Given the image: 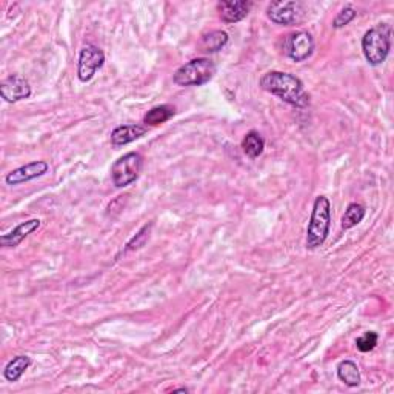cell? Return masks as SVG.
Wrapping results in <instances>:
<instances>
[{"label":"cell","instance_id":"cell-1","mask_svg":"<svg viewBox=\"0 0 394 394\" xmlns=\"http://www.w3.org/2000/svg\"><path fill=\"white\" fill-rule=\"evenodd\" d=\"M259 85L264 91L296 108H306L310 105V94L305 91L302 81L290 73L270 71L262 76Z\"/></svg>","mask_w":394,"mask_h":394},{"label":"cell","instance_id":"cell-22","mask_svg":"<svg viewBox=\"0 0 394 394\" xmlns=\"http://www.w3.org/2000/svg\"><path fill=\"white\" fill-rule=\"evenodd\" d=\"M357 11L354 10L353 6H345L344 10H340V13L335 17V21H332V26L335 28H344L349 22H353L356 19Z\"/></svg>","mask_w":394,"mask_h":394},{"label":"cell","instance_id":"cell-6","mask_svg":"<svg viewBox=\"0 0 394 394\" xmlns=\"http://www.w3.org/2000/svg\"><path fill=\"white\" fill-rule=\"evenodd\" d=\"M305 8L303 4L294 2V0H279L271 2L267 8V17L277 25L291 26L299 23L303 19Z\"/></svg>","mask_w":394,"mask_h":394},{"label":"cell","instance_id":"cell-4","mask_svg":"<svg viewBox=\"0 0 394 394\" xmlns=\"http://www.w3.org/2000/svg\"><path fill=\"white\" fill-rule=\"evenodd\" d=\"M216 74V65L212 59L197 57L182 65L173 76L178 86H202L207 85Z\"/></svg>","mask_w":394,"mask_h":394},{"label":"cell","instance_id":"cell-17","mask_svg":"<svg viewBox=\"0 0 394 394\" xmlns=\"http://www.w3.org/2000/svg\"><path fill=\"white\" fill-rule=\"evenodd\" d=\"M243 153L247 154L250 159H257V157L265 150V140L257 131H250V133L242 140Z\"/></svg>","mask_w":394,"mask_h":394},{"label":"cell","instance_id":"cell-14","mask_svg":"<svg viewBox=\"0 0 394 394\" xmlns=\"http://www.w3.org/2000/svg\"><path fill=\"white\" fill-rule=\"evenodd\" d=\"M174 115H176V108L173 105H159V107H154L146 112L144 116V124L145 127L162 125L173 119Z\"/></svg>","mask_w":394,"mask_h":394},{"label":"cell","instance_id":"cell-16","mask_svg":"<svg viewBox=\"0 0 394 394\" xmlns=\"http://www.w3.org/2000/svg\"><path fill=\"white\" fill-rule=\"evenodd\" d=\"M337 378L342 381L347 387L356 388L361 385V373L353 361H342L337 365Z\"/></svg>","mask_w":394,"mask_h":394},{"label":"cell","instance_id":"cell-19","mask_svg":"<svg viewBox=\"0 0 394 394\" xmlns=\"http://www.w3.org/2000/svg\"><path fill=\"white\" fill-rule=\"evenodd\" d=\"M226 43H228V34L225 31L217 30L205 34L202 37V42H200V45H202V48L208 52H217L221 51Z\"/></svg>","mask_w":394,"mask_h":394},{"label":"cell","instance_id":"cell-21","mask_svg":"<svg viewBox=\"0 0 394 394\" xmlns=\"http://www.w3.org/2000/svg\"><path fill=\"white\" fill-rule=\"evenodd\" d=\"M150 231H151V224L150 225H145L142 230H140L133 239H131L128 243H127V248H125V253L127 251H134V250H139V248H142L145 242L148 241V238H150Z\"/></svg>","mask_w":394,"mask_h":394},{"label":"cell","instance_id":"cell-23","mask_svg":"<svg viewBox=\"0 0 394 394\" xmlns=\"http://www.w3.org/2000/svg\"><path fill=\"white\" fill-rule=\"evenodd\" d=\"M174 393H188V388H178L174 390Z\"/></svg>","mask_w":394,"mask_h":394},{"label":"cell","instance_id":"cell-10","mask_svg":"<svg viewBox=\"0 0 394 394\" xmlns=\"http://www.w3.org/2000/svg\"><path fill=\"white\" fill-rule=\"evenodd\" d=\"M50 171V165L45 161H36V162H31V163H26L21 168H16L11 173L6 174L5 182L8 185H21V183L25 182H30L34 180L37 178L45 176V174Z\"/></svg>","mask_w":394,"mask_h":394},{"label":"cell","instance_id":"cell-8","mask_svg":"<svg viewBox=\"0 0 394 394\" xmlns=\"http://www.w3.org/2000/svg\"><path fill=\"white\" fill-rule=\"evenodd\" d=\"M105 64V54L103 51L95 45H86L82 48L81 54H79V64H77V77L79 81L86 83L90 82Z\"/></svg>","mask_w":394,"mask_h":394},{"label":"cell","instance_id":"cell-12","mask_svg":"<svg viewBox=\"0 0 394 394\" xmlns=\"http://www.w3.org/2000/svg\"><path fill=\"white\" fill-rule=\"evenodd\" d=\"M251 6L253 4L247 0H230V2H219L217 11L225 23H236L250 14Z\"/></svg>","mask_w":394,"mask_h":394},{"label":"cell","instance_id":"cell-13","mask_svg":"<svg viewBox=\"0 0 394 394\" xmlns=\"http://www.w3.org/2000/svg\"><path fill=\"white\" fill-rule=\"evenodd\" d=\"M146 134V127L144 125H120L111 133V144L115 146H124Z\"/></svg>","mask_w":394,"mask_h":394},{"label":"cell","instance_id":"cell-2","mask_svg":"<svg viewBox=\"0 0 394 394\" xmlns=\"http://www.w3.org/2000/svg\"><path fill=\"white\" fill-rule=\"evenodd\" d=\"M331 226V204L328 197L318 196L306 228V248L316 250L325 243Z\"/></svg>","mask_w":394,"mask_h":394},{"label":"cell","instance_id":"cell-15","mask_svg":"<svg viewBox=\"0 0 394 394\" xmlns=\"http://www.w3.org/2000/svg\"><path fill=\"white\" fill-rule=\"evenodd\" d=\"M30 365H31V359L28 356H16L13 361L8 362V365L5 366L4 370L5 379L8 382H17L25 374V371L30 369Z\"/></svg>","mask_w":394,"mask_h":394},{"label":"cell","instance_id":"cell-18","mask_svg":"<svg viewBox=\"0 0 394 394\" xmlns=\"http://www.w3.org/2000/svg\"><path fill=\"white\" fill-rule=\"evenodd\" d=\"M366 214V209L361 204H349L345 209V214L342 216V230H352L356 225L361 224L364 221V217Z\"/></svg>","mask_w":394,"mask_h":394},{"label":"cell","instance_id":"cell-3","mask_svg":"<svg viewBox=\"0 0 394 394\" xmlns=\"http://www.w3.org/2000/svg\"><path fill=\"white\" fill-rule=\"evenodd\" d=\"M391 25L378 23L362 37V51L366 62L373 66L382 65L391 50Z\"/></svg>","mask_w":394,"mask_h":394},{"label":"cell","instance_id":"cell-7","mask_svg":"<svg viewBox=\"0 0 394 394\" xmlns=\"http://www.w3.org/2000/svg\"><path fill=\"white\" fill-rule=\"evenodd\" d=\"M285 54L290 57L293 62H303L310 59L314 52V39L310 33L296 31L288 34L284 42Z\"/></svg>","mask_w":394,"mask_h":394},{"label":"cell","instance_id":"cell-5","mask_svg":"<svg viewBox=\"0 0 394 394\" xmlns=\"http://www.w3.org/2000/svg\"><path fill=\"white\" fill-rule=\"evenodd\" d=\"M144 168V157L139 153H127L111 166V179L116 188H127L134 183Z\"/></svg>","mask_w":394,"mask_h":394},{"label":"cell","instance_id":"cell-20","mask_svg":"<svg viewBox=\"0 0 394 394\" xmlns=\"http://www.w3.org/2000/svg\"><path fill=\"white\" fill-rule=\"evenodd\" d=\"M378 340H379L378 332L366 331L365 335L356 339V347L361 353H370L376 348V345H378Z\"/></svg>","mask_w":394,"mask_h":394},{"label":"cell","instance_id":"cell-9","mask_svg":"<svg viewBox=\"0 0 394 394\" xmlns=\"http://www.w3.org/2000/svg\"><path fill=\"white\" fill-rule=\"evenodd\" d=\"M0 95L8 103L30 99L31 85L25 77L19 74H11L4 79L2 83H0Z\"/></svg>","mask_w":394,"mask_h":394},{"label":"cell","instance_id":"cell-11","mask_svg":"<svg viewBox=\"0 0 394 394\" xmlns=\"http://www.w3.org/2000/svg\"><path fill=\"white\" fill-rule=\"evenodd\" d=\"M40 224H42L40 219H30V221L22 222L21 225H17L11 233L0 236V245H2L4 248L19 247V245L28 238L30 234L40 228Z\"/></svg>","mask_w":394,"mask_h":394}]
</instances>
